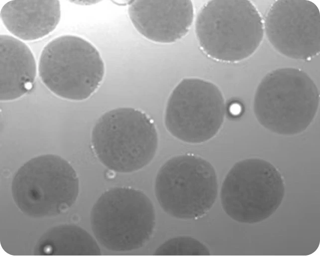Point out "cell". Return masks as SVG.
Listing matches in <instances>:
<instances>
[{"label": "cell", "mask_w": 320, "mask_h": 256, "mask_svg": "<svg viewBox=\"0 0 320 256\" xmlns=\"http://www.w3.org/2000/svg\"><path fill=\"white\" fill-rule=\"evenodd\" d=\"M195 32L202 51L217 61L234 63L252 55L260 45L262 18L249 0H211L201 8Z\"/></svg>", "instance_id": "cell-1"}, {"label": "cell", "mask_w": 320, "mask_h": 256, "mask_svg": "<svg viewBox=\"0 0 320 256\" xmlns=\"http://www.w3.org/2000/svg\"><path fill=\"white\" fill-rule=\"evenodd\" d=\"M318 88L304 71L278 68L268 73L259 84L254 112L259 123L274 132L292 135L305 130L319 105Z\"/></svg>", "instance_id": "cell-2"}, {"label": "cell", "mask_w": 320, "mask_h": 256, "mask_svg": "<svg viewBox=\"0 0 320 256\" xmlns=\"http://www.w3.org/2000/svg\"><path fill=\"white\" fill-rule=\"evenodd\" d=\"M94 151L109 169L120 173L138 170L152 160L158 135L152 120L143 112L120 108L103 115L92 133Z\"/></svg>", "instance_id": "cell-3"}, {"label": "cell", "mask_w": 320, "mask_h": 256, "mask_svg": "<svg viewBox=\"0 0 320 256\" xmlns=\"http://www.w3.org/2000/svg\"><path fill=\"white\" fill-rule=\"evenodd\" d=\"M94 234L105 248L128 252L143 247L150 238L155 224L152 202L142 191L115 187L105 192L91 213Z\"/></svg>", "instance_id": "cell-4"}, {"label": "cell", "mask_w": 320, "mask_h": 256, "mask_svg": "<svg viewBox=\"0 0 320 256\" xmlns=\"http://www.w3.org/2000/svg\"><path fill=\"white\" fill-rule=\"evenodd\" d=\"M105 64L97 48L78 36L65 35L50 41L38 63L41 81L56 95L69 100L89 98L100 86Z\"/></svg>", "instance_id": "cell-5"}, {"label": "cell", "mask_w": 320, "mask_h": 256, "mask_svg": "<svg viewBox=\"0 0 320 256\" xmlns=\"http://www.w3.org/2000/svg\"><path fill=\"white\" fill-rule=\"evenodd\" d=\"M79 179L71 164L61 157H34L17 170L12 182L13 200L20 210L32 218L59 215L75 202Z\"/></svg>", "instance_id": "cell-6"}, {"label": "cell", "mask_w": 320, "mask_h": 256, "mask_svg": "<svg viewBox=\"0 0 320 256\" xmlns=\"http://www.w3.org/2000/svg\"><path fill=\"white\" fill-rule=\"evenodd\" d=\"M285 194L283 178L270 162L248 158L236 163L222 183L221 205L226 214L242 223L254 224L273 214Z\"/></svg>", "instance_id": "cell-7"}, {"label": "cell", "mask_w": 320, "mask_h": 256, "mask_svg": "<svg viewBox=\"0 0 320 256\" xmlns=\"http://www.w3.org/2000/svg\"><path fill=\"white\" fill-rule=\"evenodd\" d=\"M155 194L162 209L181 219L202 217L213 207L217 196L215 170L206 160L186 154L173 157L160 168Z\"/></svg>", "instance_id": "cell-8"}, {"label": "cell", "mask_w": 320, "mask_h": 256, "mask_svg": "<svg viewBox=\"0 0 320 256\" xmlns=\"http://www.w3.org/2000/svg\"><path fill=\"white\" fill-rule=\"evenodd\" d=\"M224 114V99L217 86L201 79L186 78L176 86L169 98L165 123L176 138L199 143L215 135Z\"/></svg>", "instance_id": "cell-9"}, {"label": "cell", "mask_w": 320, "mask_h": 256, "mask_svg": "<svg viewBox=\"0 0 320 256\" xmlns=\"http://www.w3.org/2000/svg\"><path fill=\"white\" fill-rule=\"evenodd\" d=\"M320 13L306 0H277L269 8L264 29L272 46L290 58L308 60L320 52Z\"/></svg>", "instance_id": "cell-10"}, {"label": "cell", "mask_w": 320, "mask_h": 256, "mask_svg": "<svg viewBox=\"0 0 320 256\" xmlns=\"http://www.w3.org/2000/svg\"><path fill=\"white\" fill-rule=\"evenodd\" d=\"M128 12L139 33L162 43H173L185 36L194 19L190 0H137L130 4Z\"/></svg>", "instance_id": "cell-11"}, {"label": "cell", "mask_w": 320, "mask_h": 256, "mask_svg": "<svg viewBox=\"0 0 320 256\" xmlns=\"http://www.w3.org/2000/svg\"><path fill=\"white\" fill-rule=\"evenodd\" d=\"M1 20L13 35L25 41L41 38L54 30L61 18L58 0H11L0 10Z\"/></svg>", "instance_id": "cell-12"}, {"label": "cell", "mask_w": 320, "mask_h": 256, "mask_svg": "<svg viewBox=\"0 0 320 256\" xmlns=\"http://www.w3.org/2000/svg\"><path fill=\"white\" fill-rule=\"evenodd\" d=\"M0 101L17 99L31 88L36 76L34 56L27 45L16 38H0Z\"/></svg>", "instance_id": "cell-13"}, {"label": "cell", "mask_w": 320, "mask_h": 256, "mask_svg": "<svg viewBox=\"0 0 320 256\" xmlns=\"http://www.w3.org/2000/svg\"><path fill=\"white\" fill-rule=\"evenodd\" d=\"M36 256H100L96 240L74 225L55 226L40 238L34 250Z\"/></svg>", "instance_id": "cell-14"}, {"label": "cell", "mask_w": 320, "mask_h": 256, "mask_svg": "<svg viewBox=\"0 0 320 256\" xmlns=\"http://www.w3.org/2000/svg\"><path fill=\"white\" fill-rule=\"evenodd\" d=\"M155 256H209L208 248L198 240L186 236L171 239L155 251Z\"/></svg>", "instance_id": "cell-15"}]
</instances>
